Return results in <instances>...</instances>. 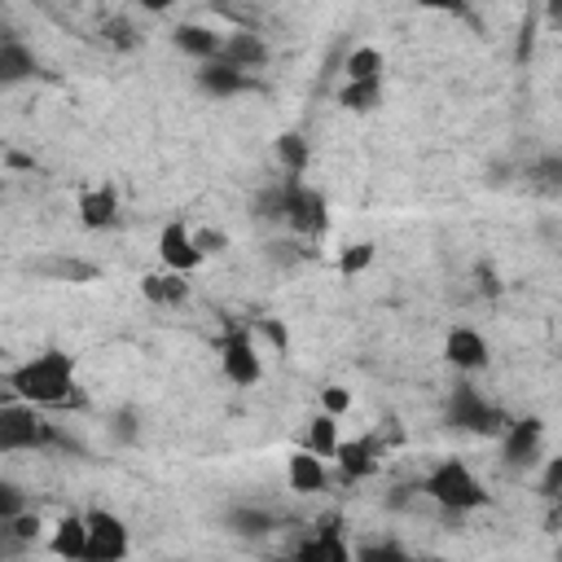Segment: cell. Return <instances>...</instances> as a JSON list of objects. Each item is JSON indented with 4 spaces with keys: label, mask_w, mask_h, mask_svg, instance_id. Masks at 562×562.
I'll use <instances>...</instances> for the list:
<instances>
[{
    "label": "cell",
    "mask_w": 562,
    "mask_h": 562,
    "mask_svg": "<svg viewBox=\"0 0 562 562\" xmlns=\"http://www.w3.org/2000/svg\"><path fill=\"white\" fill-rule=\"evenodd\" d=\"M9 391L18 400H26V404H40V408H70V404H79L70 351L44 347L40 356L22 360L18 369H9Z\"/></svg>",
    "instance_id": "obj_1"
},
{
    "label": "cell",
    "mask_w": 562,
    "mask_h": 562,
    "mask_svg": "<svg viewBox=\"0 0 562 562\" xmlns=\"http://www.w3.org/2000/svg\"><path fill=\"white\" fill-rule=\"evenodd\" d=\"M422 492H426L439 509H448V514H470V509H483V505L492 501L487 487H483V479H479L461 457L435 461V465L426 470V479H422Z\"/></svg>",
    "instance_id": "obj_2"
},
{
    "label": "cell",
    "mask_w": 562,
    "mask_h": 562,
    "mask_svg": "<svg viewBox=\"0 0 562 562\" xmlns=\"http://www.w3.org/2000/svg\"><path fill=\"white\" fill-rule=\"evenodd\" d=\"M35 408L40 404H26L18 395L9 404H0V452H35V448H48L61 439L57 426L44 422Z\"/></svg>",
    "instance_id": "obj_3"
},
{
    "label": "cell",
    "mask_w": 562,
    "mask_h": 562,
    "mask_svg": "<svg viewBox=\"0 0 562 562\" xmlns=\"http://www.w3.org/2000/svg\"><path fill=\"white\" fill-rule=\"evenodd\" d=\"M281 224H290L299 237H321L329 228L325 193L303 184L299 176H285V184H281Z\"/></svg>",
    "instance_id": "obj_4"
},
{
    "label": "cell",
    "mask_w": 562,
    "mask_h": 562,
    "mask_svg": "<svg viewBox=\"0 0 562 562\" xmlns=\"http://www.w3.org/2000/svg\"><path fill=\"white\" fill-rule=\"evenodd\" d=\"M220 369L233 386H259L263 378V356H259V342H255V329L250 325H228L224 338H220Z\"/></svg>",
    "instance_id": "obj_5"
},
{
    "label": "cell",
    "mask_w": 562,
    "mask_h": 562,
    "mask_svg": "<svg viewBox=\"0 0 562 562\" xmlns=\"http://www.w3.org/2000/svg\"><path fill=\"white\" fill-rule=\"evenodd\" d=\"M448 422L457 430H474V435H501L509 426V417L496 404H487L483 391L470 386V382H457L452 386V395H448Z\"/></svg>",
    "instance_id": "obj_6"
},
{
    "label": "cell",
    "mask_w": 562,
    "mask_h": 562,
    "mask_svg": "<svg viewBox=\"0 0 562 562\" xmlns=\"http://www.w3.org/2000/svg\"><path fill=\"white\" fill-rule=\"evenodd\" d=\"M132 553V531L110 509H88V562H119Z\"/></svg>",
    "instance_id": "obj_7"
},
{
    "label": "cell",
    "mask_w": 562,
    "mask_h": 562,
    "mask_svg": "<svg viewBox=\"0 0 562 562\" xmlns=\"http://www.w3.org/2000/svg\"><path fill=\"white\" fill-rule=\"evenodd\" d=\"M443 360L457 373H483L492 364V351H487V338L474 325H452L448 338H443Z\"/></svg>",
    "instance_id": "obj_8"
},
{
    "label": "cell",
    "mask_w": 562,
    "mask_h": 562,
    "mask_svg": "<svg viewBox=\"0 0 562 562\" xmlns=\"http://www.w3.org/2000/svg\"><path fill=\"white\" fill-rule=\"evenodd\" d=\"M540 439H544V422L540 417H518L501 430V457L509 470H527L540 457Z\"/></svg>",
    "instance_id": "obj_9"
},
{
    "label": "cell",
    "mask_w": 562,
    "mask_h": 562,
    "mask_svg": "<svg viewBox=\"0 0 562 562\" xmlns=\"http://www.w3.org/2000/svg\"><path fill=\"white\" fill-rule=\"evenodd\" d=\"M158 259H162V268H176V272H198L202 263H206V255H202V246L193 241V233L176 220V224H167L162 233H158Z\"/></svg>",
    "instance_id": "obj_10"
},
{
    "label": "cell",
    "mask_w": 562,
    "mask_h": 562,
    "mask_svg": "<svg viewBox=\"0 0 562 562\" xmlns=\"http://www.w3.org/2000/svg\"><path fill=\"white\" fill-rule=\"evenodd\" d=\"M285 483H290V492H299V496L325 492V483H329L325 457H321V452H312L307 443H303V448H294V452L285 457Z\"/></svg>",
    "instance_id": "obj_11"
},
{
    "label": "cell",
    "mask_w": 562,
    "mask_h": 562,
    "mask_svg": "<svg viewBox=\"0 0 562 562\" xmlns=\"http://www.w3.org/2000/svg\"><path fill=\"white\" fill-rule=\"evenodd\" d=\"M294 553L303 562H351V544L338 536V514H329L325 522H316V531Z\"/></svg>",
    "instance_id": "obj_12"
},
{
    "label": "cell",
    "mask_w": 562,
    "mask_h": 562,
    "mask_svg": "<svg viewBox=\"0 0 562 562\" xmlns=\"http://www.w3.org/2000/svg\"><path fill=\"white\" fill-rule=\"evenodd\" d=\"M198 88L211 92V97H237L250 88V70L215 57V61H198Z\"/></svg>",
    "instance_id": "obj_13"
},
{
    "label": "cell",
    "mask_w": 562,
    "mask_h": 562,
    "mask_svg": "<svg viewBox=\"0 0 562 562\" xmlns=\"http://www.w3.org/2000/svg\"><path fill=\"white\" fill-rule=\"evenodd\" d=\"M48 549L57 558H70V562H88V514H61L53 536H48Z\"/></svg>",
    "instance_id": "obj_14"
},
{
    "label": "cell",
    "mask_w": 562,
    "mask_h": 562,
    "mask_svg": "<svg viewBox=\"0 0 562 562\" xmlns=\"http://www.w3.org/2000/svg\"><path fill=\"white\" fill-rule=\"evenodd\" d=\"M171 40H176V48L189 53L193 61H215V57L224 53V35H220L215 26H202V22H180V26L171 31Z\"/></svg>",
    "instance_id": "obj_15"
},
{
    "label": "cell",
    "mask_w": 562,
    "mask_h": 562,
    "mask_svg": "<svg viewBox=\"0 0 562 562\" xmlns=\"http://www.w3.org/2000/svg\"><path fill=\"white\" fill-rule=\"evenodd\" d=\"M189 272H176V268H162V272H149L140 277V294L154 303V307H180L189 299Z\"/></svg>",
    "instance_id": "obj_16"
},
{
    "label": "cell",
    "mask_w": 562,
    "mask_h": 562,
    "mask_svg": "<svg viewBox=\"0 0 562 562\" xmlns=\"http://www.w3.org/2000/svg\"><path fill=\"white\" fill-rule=\"evenodd\" d=\"M79 224L83 228H110L119 220V193L110 184H97V189H83L79 193Z\"/></svg>",
    "instance_id": "obj_17"
},
{
    "label": "cell",
    "mask_w": 562,
    "mask_h": 562,
    "mask_svg": "<svg viewBox=\"0 0 562 562\" xmlns=\"http://www.w3.org/2000/svg\"><path fill=\"white\" fill-rule=\"evenodd\" d=\"M220 57L233 61V66H241V70H259L268 61V44L255 31H233V35H224V53Z\"/></svg>",
    "instance_id": "obj_18"
},
{
    "label": "cell",
    "mask_w": 562,
    "mask_h": 562,
    "mask_svg": "<svg viewBox=\"0 0 562 562\" xmlns=\"http://www.w3.org/2000/svg\"><path fill=\"white\" fill-rule=\"evenodd\" d=\"M334 461H338V470L347 474V479H364V474H373L378 470V439H351V443H338V452H334Z\"/></svg>",
    "instance_id": "obj_19"
},
{
    "label": "cell",
    "mask_w": 562,
    "mask_h": 562,
    "mask_svg": "<svg viewBox=\"0 0 562 562\" xmlns=\"http://www.w3.org/2000/svg\"><path fill=\"white\" fill-rule=\"evenodd\" d=\"M35 75V53L22 44V40H4L0 44V83H22Z\"/></svg>",
    "instance_id": "obj_20"
},
{
    "label": "cell",
    "mask_w": 562,
    "mask_h": 562,
    "mask_svg": "<svg viewBox=\"0 0 562 562\" xmlns=\"http://www.w3.org/2000/svg\"><path fill=\"white\" fill-rule=\"evenodd\" d=\"M338 105L351 114H369L382 105V79H347L338 88Z\"/></svg>",
    "instance_id": "obj_21"
},
{
    "label": "cell",
    "mask_w": 562,
    "mask_h": 562,
    "mask_svg": "<svg viewBox=\"0 0 562 562\" xmlns=\"http://www.w3.org/2000/svg\"><path fill=\"white\" fill-rule=\"evenodd\" d=\"M272 154H277V162H281L290 176H303L307 162H312V145H307L303 132H281V136L272 140Z\"/></svg>",
    "instance_id": "obj_22"
},
{
    "label": "cell",
    "mask_w": 562,
    "mask_h": 562,
    "mask_svg": "<svg viewBox=\"0 0 562 562\" xmlns=\"http://www.w3.org/2000/svg\"><path fill=\"white\" fill-rule=\"evenodd\" d=\"M382 70H386V57H382L378 44H356L347 53V61H342L347 79H382Z\"/></svg>",
    "instance_id": "obj_23"
},
{
    "label": "cell",
    "mask_w": 562,
    "mask_h": 562,
    "mask_svg": "<svg viewBox=\"0 0 562 562\" xmlns=\"http://www.w3.org/2000/svg\"><path fill=\"white\" fill-rule=\"evenodd\" d=\"M338 443H342V439H338V417L321 408V413L307 422V448H312V452H321L325 461H334Z\"/></svg>",
    "instance_id": "obj_24"
},
{
    "label": "cell",
    "mask_w": 562,
    "mask_h": 562,
    "mask_svg": "<svg viewBox=\"0 0 562 562\" xmlns=\"http://www.w3.org/2000/svg\"><path fill=\"white\" fill-rule=\"evenodd\" d=\"M373 259H378V241H351L338 250V277H360L373 268Z\"/></svg>",
    "instance_id": "obj_25"
},
{
    "label": "cell",
    "mask_w": 562,
    "mask_h": 562,
    "mask_svg": "<svg viewBox=\"0 0 562 562\" xmlns=\"http://www.w3.org/2000/svg\"><path fill=\"white\" fill-rule=\"evenodd\" d=\"M40 527H44V522H40V514H26V509H22V514H13V518L4 522V531H9L18 544H31V540H40Z\"/></svg>",
    "instance_id": "obj_26"
},
{
    "label": "cell",
    "mask_w": 562,
    "mask_h": 562,
    "mask_svg": "<svg viewBox=\"0 0 562 562\" xmlns=\"http://www.w3.org/2000/svg\"><path fill=\"white\" fill-rule=\"evenodd\" d=\"M531 180H540L549 189H562V154H544L540 162H531Z\"/></svg>",
    "instance_id": "obj_27"
},
{
    "label": "cell",
    "mask_w": 562,
    "mask_h": 562,
    "mask_svg": "<svg viewBox=\"0 0 562 562\" xmlns=\"http://www.w3.org/2000/svg\"><path fill=\"white\" fill-rule=\"evenodd\" d=\"M321 408H325V413H334V417L351 413V391H347V386H338V382L321 386Z\"/></svg>",
    "instance_id": "obj_28"
},
{
    "label": "cell",
    "mask_w": 562,
    "mask_h": 562,
    "mask_svg": "<svg viewBox=\"0 0 562 562\" xmlns=\"http://www.w3.org/2000/svg\"><path fill=\"white\" fill-rule=\"evenodd\" d=\"M193 241L202 246V255H206V259H215V255H224V250H228V233H224V228H198V233H193Z\"/></svg>",
    "instance_id": "obj_29"
},
{
    "label": "cell",
    "mask_w": 562,
    "mask_h": 562,
    "mask_svg": "<svg viewBox=\"0 0 562 562\" xmlns=\"http://www.w3.org/2000/svg\"><path fill=\"white\" fill-rule=\"evenodd\" d=\"M255 329L277 347V351H290V329H285V321H277V316H263V321H255Z\"/></svg>",
    "instance_id": "obj_30"
},
{
    "label": "cell",
    "mask_w": 562,
    "mask_h": 562,
    "mask_svg": "<svg viewBox=\"0 0 562 562\" xmlns=\"http://www.w3.org/2000/svg\"><path fill=\"white\" fill-rule=\"evenodd\" d=\"M233 522H237L233 531H241V536H263V531H272V518L259 514V509H241Z\"/></svg>",
    "instance_id": "obj_31"
},
{
    "label": "cell",
    "mask_w": 562,
    "mask_h": 562,
    "mask_svg": "<svg viewBox=\"0 0 562 562\" xmlns=\"http://www.w3.org/2000/svg\"><path fill=\"white\" fill-rule=\"evenodd\" d=\"M101 35H105L114 48H132V44H136V31H132V22H127V18H110Z\"/></svg>",
    "instance_id": "obj_32"
},
{
    "label": "cell",
    "mask_w": 562,
    "mask_h": 562,
    "mask_svg": "<svg viewBox=\"0 0 562 562\" xmlns=\"http://www.w3.org/2000/svg\"><path fill=\"white\" fill-rule=\"evenodd\" d=\"M540 492H544L549 501L562 496V457H549V465H544V474H540Z\"/></svg>",
    "instance_id": "obj_33"
},
{
    "label": "cell",
    "mask_w": 562,
    "mask_h": 562,
    "mask_svg": "<svg viewBox=\"0 0 562 562\" xmlns=\"http://www.w3.org/2000/svg\"><path fill=\"white\" fill-rule=\"evenodd\" d=\"M13 514H22V492L13 483H0V522H9Z\"/></svg>",
    "instance_id": "obj_34"
},
{
    "label": "cell",
    "mask_w": 562,
    "mask_h": 562,
    "mask_svg": "<svg viewBox=\"0 0 562 562\" xmlns=\"http://www.w3.org/2000/svg\"><path fill=\"white\" fill-rule=\"evenodd\" d=\"M356 558H360V562H373V558H404V549L391 544V540H386V544H360Z\"/></svg>",
    "instance_id": "obj_35"
},
{
    "label": "cell",
    "mask_w": 562,
    "mask_h": 562,
    "mask_svg": "<svg viewBox=\"0 0 562 562\" xmlns=\"http://www.w3.org/2000/svg\"><path fill=\"white\" fill-rule=\"evenodd\" d=\"M404 4L426 9V13H461L465 9V0H404Z\"/></svg>",
    "instance_id": "obj_36"
},
{
    "label": "cell",
    "mask_w": 562,
    "mask_h": 562,
    "mask_svg": "<svg viewBox=\"0 0 562 562\" xmlns=\"http://www.w3.org/2000/svg\"><path fill=\"white\" fill-rule=\"evenodd\" d=\"M544 26L558 35L562 31V0H544Z\"/></svg>",
    "instance_id": "obj_37"
},
{
    "label": "cell",
    "mask_w": 562,
    "mask_h": 562,
    "mask_svg": "<svg viewBox=\"0 0 562 562\" xmlns=\"http://www.w3.org/2000/svg\"><path fill=\"white\" fill-rule=\"evenodd\" d=\"M479 290H483V294H496V290H501V281H496V268H487V263L479 268Z\"/></svg>",
    "instance_id": "obj_38"
},
{
    "label": "cell",
    "mask_w": 562,
    "mask_h": 562,
    "mask_svg": "<svg viewBox=\"0 0 562 562\" xmlns=\"http://www.w3.org/2000/svg\"><path fill=\"white\" fill-rule=\"evenodd\" d=\"M531 57V22L518 31V61H527Z\"/></svg>",
    "instance_id": "obj_39"
},
{
    "label": "cell",
    "mask_w": 562,
    "mask_h": 562,
    "mask_svg": "<svg viewBox=\"0 0 562 562\" xmlns=\"http://www.w3.org/2000/svg\"><path fill=\"white\" fill-rule=\"evenodd\" d=\"M145 13H167V9H176V0H136Z\"/></svg>",
    "instance_id": "obj_40"
},
{
    "label": "cell",
    "mask_w": 562,
    "mask_h": 562,
    "mask_svg": "<svg viewBox=\"0 0 562 562\" xmlns=\"http://www.w3.org/2000/svg\"><path fill=\"white\" fill-rule=\"evenodd\" d=\"M211 4H224V0H211Z\"/></svg>",
    "instance_id": "obj_41"
}]
</instances>
